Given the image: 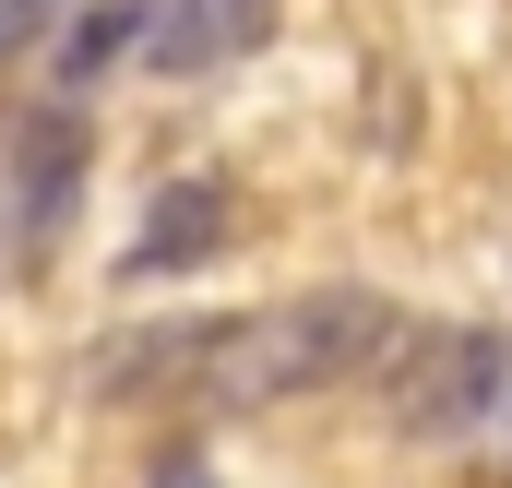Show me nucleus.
I'll use <instances>...</instances> for the list:
<instances>
[{
  "label": "nucleus",
  "instance_id": "nucleus-1",
  "mask_svg": "<svg viewBox=\"0 0 512 488\" xmlns=\"http://www.w3.org/2000/svg\"><path fill=\"white\" fill-rule=\"evenodd\" d=\"M405 346V310L370 286H322L286 310H227V322H155L96 358V393H143V405H203V417H262L298 393H334L358 369Z\"/></svg>",
  "mask_w": 512,
  "mask_h": 488
},
{
  "label": "nucleus",
  "instance_id": "nucleus-2",
  "mask_svg": "<svg viewBox=\"0 0 512 488\" xmlns=\"http://www.w3.org/2000/svg\"><path fill=\"white\" fill-rule=\"evenodd\" d=\"M382 405L405 441H512V346L477 322L405 334L382 358Z\"/></svg>",
  "mask_w": 512,
  "mask_h": 488
},
{
  "label": "nucleus",
  "instance_id": "nucleus-3",
  "mask_svg": "<svg viewBox=\"0 0 512 488\" xmlns=\"http://www.w3.org/2000/svg\"><path fill=\"white\" fill-rule=\"evenodd\" d=\"M84 203V120L72 108H24L12 120V262H48Z\"/></svg>",
  "mask_w": 512,
  "mask_h": 488
},
{
  "label": "nucleus",
  "instance_id": "nucleus-4",
  "mask_svg": "<svg viewBox=\"0 0 512 488\" xmlns=\"http://www.w3.org/2000/svg\"><path fill=\"white\" fill-rule=\"evenodd\" d=\"M262 24H274V0H143V72H227L239 48H262Z\"/></svg>",
  "mask_w": 512,
  "mask_h": 488
},
{
  "label": "nucleus",
  "instance_id": "nucleus-5",
  "mask_svg": "<svg viewBox=\"0 0 512 488\" xmlns=\"http://www.w3.org/2000/svg\"><path fill=\"white\" fill-rule=\"evenodd\" d=\"M227 215H239L227 179H167V191L143 203V239L120 250V274L143 286V274H191V262H215V250H227Z\"/></svg>",
  "mask_w": 512,
  "mask_h": 488
},
{
  "label": "nucleus",
  "instance_id": "nucleus-6",
  "mask_svg": "<svg viewBox=\"0 0 512 488\" xmlns=\"http://www.w3.org/2000/svg\"><path fill=\"white\" fill-rule=\"evenodd\" d=\"M131 48H143V0H108V12H72V24H60V60H48V72H60V96H72V84H96Z\"/></svg>",
  "mask_w": 512,
  "mask_h": 488
},
{
  "label": "nucleus",
  "instance_id": "nucleus-7",
  "mask_svg": "<svg viewBox=\"0 0 512 488\" xmlns=\"http://www.w3.org/2000/svg\"><path fill=\"white\" fill-rule=\"evenodd\" d=\"M72 24V0H0V60H24V48H48Z\"/></svg>",
  "mask_w": 512,
  "mask_h": 488
},
{
  "label": "nucleus",
  "instance_id": "nucleus-8",
  "mask_svg": "<svg viewBox=\"0 0 512 488\" xmlns=\"http://www.w3.org/2000/svg\"><path fill=\"white\" fill-rule=\"evenodd\" d=\"M0 274H12V203H0Z\"/></svg>",
  "mask_w": 512,
  "mask_h": 488
}]
</instances>
